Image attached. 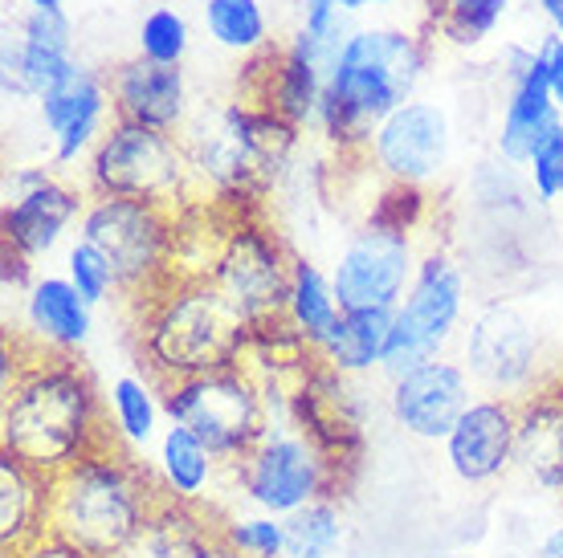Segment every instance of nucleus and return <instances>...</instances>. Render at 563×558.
<instances>
[{
	"label": "nucleus",
	"mask_w": 563,
	"mask_h": 558,
	"mask_svg": "<svg viewBox=\"0 0 563 558\" xmlns=\"http://www.w3.org/2000/svg\"><path fill=\"white\" fill-rule=\"evenodd\" d=\"M107 391L74 355H54L25 343V364L0 400V453L33 473L57 477L111 445Z\"/></svg>",
	"instance_id": "nucleus-1"
},
{
	"label": "nucleus",
	"mask_w": 563,
	"mask_h": 558,
	"mask_svg": "<svg viewBox=\"0 0 563 558\" xmlns=\"http://www.w3.org/2000/svg\"><path fill=\"white\" fill-rule=\"evenodd\" d=\"M164 502L152 465L111 440L49 477V531L95 558H128Z\"/></svg>",
	"instance_id": "nucleus-2"
},
{
	"label": "nucleus",
	"mask_w": 563,
	"mask_h": 558,
	"mask_svg": "<svg viewBox=\"0 0 563 558\" xmlns=\"http://www.w3.org/2000/svg\"><path fill=\"white\" fill-rule=\"evenodd\" d=\"M135 310L140 367L159 388L241 364L254 338L250 322L229 306L205 274H176Z\"/></svg>",
	"instance_id": "nucleus-3"
},
{
	"label": "nucleus",
	"mask_w": 563,
	"mask_h": 558,
	"mask_svg": "<svg viewBox=\"0 0 563 558\" xmlns=\"http://www.w3.org/2000/svg\"><path fill=\"white\" fill-rule=\"evenodd\" d=\"M424 42L405 29H355L327 74L319 131L339 152H364L372 131L417 98Z\"/></svg>",
	"instance_id": "nucleus-4"
},
{
	"label": "nucleus",
	"mask_w": 563,
	"mask_h": 558,
	"mask_svg": "<svg viewBox=\"0 0 563 558\" xmlns=\"http://www.w3.org/2000/svg\"><path fill=\"white\" fill-rule=\"evenodd\" d=\"M180 140L200 192L241 200L266 188L286 168L298 131L254 102H229L188 114Z\"/></svg>",
	"instance_id": "nucleus-5"
},
{
	"label": "nucleus",
	"mask_w": 563,
	"mask_h": 558,
	"mask_svg": "<svg viewBox=\"0 0 563 558\" xmlns=\"http://www.w3.org/2000/svg\"><path fill=\"white\" fill-rule=\"evenodd\" d=\"M266 408L269 420L262 436L238 461L225 465L229 481L250 502V510L290 517L319 498H339L343 473L323 445L290 416V388H266Z\"/></svg>",
	"instance_id": "nucleus-6"
},
{
	"label": "nucleus",
	"mask_w": 563,
	"mask_h": 558,
	"mask_svg": "<svg viewBox=\"0 0 563 558\" xmlns=\"http://www.w3.org/2000/svg\"><path fill=\"white\" fill-rule=\"evenodd\" d=\"M424 209L421 188L388 183L376 212L339 249L331 281L343 310H396L405 302L424 253L417 249V221Z\"/></svg>",
	"instance_id": "nucleus-7"
},
{
	"label": "nucleus",
	"mask_w": 563,
	"mask_h": 558,
	"mask_svg": "<svg viewBox=\"0 0 563 558\" xmlns=\"http://www.w3.org/2000/svg\"><path fill=\"white\" fill-rule=\"evenodd\" d=\"M78 237L107 253L119 274V290L135 306L180 274V212L155 209L143 200L90 196Z\"/></svg>",
	"instance_id": "nucleus-8"
},
{
	"label": "nucleus",
	"mask_w": 563,
	"mask_h": 558,
	"mask_svg": "<svg viewBox=\"0 0 563 558\" xmlns=\"http://www.w3.org/2000/svg\"><path fill=\"white\" fill-rule=\"evenodd\" d=\"M86 192L180 212L200 188L180 135L114 119L86 159Z\"/></svg>",
	"instance_id": "nucleus-9"
},
{
	"label": "nucleus",
	"mask_w": 563,
	"mask_h": 558,
	"mask_svg": "<svg viewBox=\"0 0 563 558\" xmlns=\"http://www.w3.org/2000/svg\"><path fill=\"white\" fill-rule=\"evenodd\" d=\"M205 278L250 322V331H266L286 319L295 253L286 249V241L269 224L250 212H238L229 224H221V233L212 241Z\"/></svg>",
	"instance_id": "nucleus-10"
},
{
	"label": "nucleus",
	"mask_w": 563,
	"mask_h": 558,
	"mask_svg": "<svg viewBox=\"0 0 563 558\" xmlns=\"http://www.w3.org/2000/svg\"><path fill=\"white\" fill-rule=\"evenodd\" d=\"M164 416L197 433L221 461H238L269 420L266 388L245 364L164 383Z\"/></svg>",
	"instance_id": "nucleus-11"
},
{
	"label": "nucleus",
	"mask_w": 563,
	"mask_h": 558,
	"mask_svg": "<svg viewBox=\"0 0 563 558\" xmlns=\"http://www.w3.org/2000/svg\"><path fill=\"white\" fill-rule=\"evenodd\" d=\"M465 269L453 261L445 249H429L417 266L405 302L393 310V335H388V350H384L380 376L393 379L409 376L417 367L445 359L450 343L457 338L465 322Z\"/></svg>",
	"instance_id": "nucleus-12"
},
{
	"label": "nucleus",
	"mask_w": 563,
	"mask_h": 558,
	"mask_svg": "<svg viewBox=\"0 0 563 558\" xmlns=\"http://www.w3.org/2000/svg\"><path fill=\"white\" fill-rule=\"evenodd\" d=\"M462 364L482 395L527 400L560 376L548 371V335L519 302H486L462 335Z\"/></svg>",
	"instance_id": "nucleus-13"
},
{
	"label": "nucleus",
	"mask_w": 563,
	"mask_h": 558,
	"mask_svg": "<svg viewBox=\"0 0 563 558\" xmlns=\"http://www.w3.org/2000/svg\"><path fill=\"white\" fill-rule=\"evenodd\" d=\"M450 147H453L450 114L441 111L437 102L412 98V102H405L400 111H393L372 131L364 152L388 183L421 188L424 192L445 171V164H450Z\"/></svg>",
	"instance_id": "nucleus-14"
},
{
	"label": "nucleus",
	"mask_w": 563,
	"mask_h": 558,
	"mask_svg": "<svg viewBox=\"0 0 563 558\" xmlns=\"http://www.w3.org/2000/svg\"><path fill=\"white\" fill-rule=\"evenodd\" d=\"M86 200L90 192H78L54 171H16L9 200H4V216H0L4 249L16 253L29 266H37L62 245L70 224H82Z\"/></svg>",
	"instance_id": "nucleus-15"
},
{
	"label": "nucleus",
	"mask_w": 563,
	"mask_h": 558,
	"mask_svg": "<svg viewBox=\"0 0 563 558\" xmlns=\"http://www.w3.org/2000/svg\"><path fill=\"white\" fill-rule=\"evenodd\" d=\"M478 395V383L470 379L462 359L445 355L388 383V416L412 440L445 445V436L457 428V420Z\"/></svg>",
	"instance_id": "nucleus-16"
},
{
	"label": "nucleus",
	"mask_w": 563,
	"mask_h": 558,
	"mask_svg": "<svg viewBox=\"0 0 563 558\" xmlns=\"http://www.w3.org/2000/svg\"><path fill=\"white\" fill-rule=\"evenodd\" d=\"M74 37L66 13H33L29 9L0 45V94L9 107L37 102L74 70Z\"/></svg>",
	"instance_id": "nucleus-17"
},
{
	"label": "nucleus",
	"mask_w": 563,
	"mask_h": 558,
	"mask_svg": "<svg viewBox=\"0 0 563 558\" xmlns=\"http://www.w3.org/2000/svg\"><path fill=\"white\" fill-rule=\"evenodd\" d=\"M327 62L314 42L298 29L286 45H269L266 54L254 57V107L278 114L282 123H290L295 131L319 123V107H323L327 90Z\"/></svg>",
	"instance_id": "nucleus-18"
},
{
	"label": "nucleus",
	"mask_w": 563,
	"mask_h": 558,
	"mask_svg": "<svg viewBox=\"0 0 563 558\" xmlns=\"http://www.w3.org/2000/svg\"><path fill=\"white\" fill-rule=\"evenodd\" d=\"M37 111H42V123L49 131L57 168L90 159V152L99 147V140L114 123L111 86H107V78L99 70H90L82 62L54 90H45L37 98Z\"/></svg>",
	"instance_id": "nucleus-19"
},
{
	"label": "nucleus",
	"mask_w": 563,
	"mask_h": 558,
	"mask_svg": "<svg viewBox=\"0 0 563 558\" xmlns=\"http://www.w3.org/2000/svg\"><path fill=\"white\" fill-rule=\"evenodd\" d=\"M519 404L503 395H478L445 436V465L462 486H494L515 473Z\"/></svg>",
	"instance_id": "nucleus-20"
},
{
	"label": "nucleus",
	"mask_w": 563,
	"mask_h": 558,
	"mask_svg": "<svg viewBox=\"0 0 563 558\" xmlns=\"http://www.w3.org/2000/svg\"><path fill=\"white\" fill-rule=\"evenodd\" d=\"M107 86H111L114 119H123V123L180 135L192 114L188 111V78L180 66H155L147 57H131L107 74Z\"/></svg>",
	"instance_id": "nucleus-21"
},
{
	"label": "nucleus",
	"mask_w": 563,
	"mask_h": 558,
	"mask_svg": "<svg viewBox=\"0 0 563 558\" xmlns=\"http://www.w3.org/2000/svg\"><path fill=\"white\" fill-rule=\"evenodd\" d=\"M515 473L543 493H563V379L519 400Z\"/></svg>",
	"instance_id": "nucleus-22"
},
{
	"label": "nucleus",
	"mask_w": 563,
	"mask_h": 558,
	"mask_svg": "<svg viewBox=\"0 0 563 558\" xmlns=\"http://www.w3.org/2000/svg\"><path fill=\"white\" fill-rule=\"evenodd\" d=\"M95 331V306L74 290L70 278L45 274L33 278L25 290V343L54 355H74L86 347V338Z\"/></svg>",
	"instance_id": "nucleus-23"
},
{
	"label": "nucleus",
	"mask_w": 563,
	"mask_h": 558,
	"mask_svg": "<svg viewBox=\"0 0 563 558\" xmlns=\"http://www.w3.org/2000/svg\"><path fill=\"white\" fill-rule=\"evenodd\" d=\"M152 473L168 502L205 510V502L212 498L217 477L225 473V461H221L197 433H188L184 424H172L168 420L152 448Z\"/></svg>",
	"instance_id": "nucleus-24"
},
{
	"label": "nucleus",
	"mask_w": 563,
	"mask_h": 558,
	"mask_svg": "<svg viewBox=\"0 0 563 558\" xmlns=\"http://www.w3.org/2000/svg\"><path fill=\"white\" fill-rule=\"evenodd\" d=\"M563 114L551 98V82H548V66L539 57L536 45V62L522 70V78L510 82L507 94V111H503V126H498V155L515 164V168H527L536 147L543 143L551 126L560 123Z\"/></svg>",
	"instance_id": "nucleus-25"
},
{
	"label": "nucleus",
	"mask_w": 563,
	"mask_h": 558,
	"mask_svg": "<svg viewBox=\"0 0 563 558\" xmlns=\"http://www.w3.org/2000/svg\"><path fill=\"white\" fill-rule=\"evenodd\" d=\"M107 416H111V436L119 445L143 457L147 448H155L159 433H164V391L147 371H123L111 379L107 388Z\"/></svg>",
	"instance_id": "nucleus-26"
},
{
	"label": "nucleus",
	"mask_w": 563,
	"mask_h": 558,
	"mask_svg": "<svg viewBox=\"0 0 563 558\" xmlns=\"http://www.w3.org/2000/svg\"><path fill=\"white\" fill-rule=\"evenodd\" d=\"M388 335H393V310H343L335 331L319 347V364L347 379L372 376L384 367Z\"/></svg>",
	"instance_id": "nucleus-27"
},
{
	"label": "nucleus",
	"mask_w": 563,
	"mask_h": 558,
	"mask_svg": "<svg viewBox=\"0 0 563 558\" xmlns=\"http://www.w3.org/2000/svg\"><path fill=\"white\" fill-rule=\"evenodd\" d=\"M49 531V477L0 453V550L9 555Z\"/></svg>",
	"instance_id": "nucleus-28"
},
{
	"label": "nucleus",
	"mask_w": 563,
	"mask_h": 558,
	"mask_svg": "<svg viewBox=\"0 0 563 558\" xmlns=\"http://www.w3.org/2000/svg\"><path fill=\"white\" fill-rule=\"evenodd\" d=\"M343 319V306L335 298V281L327 269H319L307 257H295V278H290V298H286V326L295 331L307 347H323L327 335Z\"/></svg>",
	"instance_id": "nucleus-29"
},
{
	"label": "nucleus",
	"mask_w": 563,
	"mask_h": 558,
	"mask_svg": "<svg viewBox=\"0 0 563 558\" xmlns=\"http://www.w3.org/2000/svg\"><path fill=\"white\" fill-rule=\"evenodd\" d=\"M205 29L229 54L257 57L269 49V21L262 0H205Z\"/></svg>",
	"instance_id": "nucleus-30"
},
{
	"label": "nucleus",
	"mask_w": 563,
	"mask_h": 558,
	"mask_svg": "<svg viewBox=\"0 0 563 558\" xmlns=\"http://www.w3.org/2000/svg\"><path fill=\"white\" fill-rule=\"evenodd\" d=\"M347 538L339 498H319L286 517V558H335Z\"/></svg>",
	"instance_id": "nucleus-31"
},
{
	"label": "nucleus",
	"mask_w": 563,
	"mask_h": 558,
	"mask_svg": "<svg viewBox=\"0 0 563 558\" xmlns=\"http://www.w3.org/2000/svg\"><path fill=\"white\" fill-rule=\"evenodd\" d=\"M510 0H441L433 25L453 45H482L494 37V29L507 21Z\"/></svg>",
	"instance_id": "nucleus-32"
},
{
	"label": "nucleus",
	"mask_w": 563,
	"mask_h": 558,
	"mask_svg": "<svg viewBox=\"0 0 563 558\" xmlns=\"http://www.w3.org/2000/svg\"><path fill=\"white\" fill-rule=\"evenodd\" d=\"M217 531L241 558H286V517L262 514H217Z\"/></svg>",
	"instance_id": "nucleus-33"
},
{
	"label": "nucleus",
	"mask_w": 563,
	"mask_h": 558,
	"mask_svg": "<svg viewBox=\"0 0 563 558\" xmlns=\"http://www.w3.org/2000/svg\"><path fill=\"white\" fill-rule=\"evenodd\" d=\"M66 278H70V286L78 293H82L90 306H102V302H111L119 290V274H114V266L107 261V253L95 249L90 241H74L70 253H66Z\"/></svg>",
	"instance_id": "nucleus-34"
},
{
	"label": "nucleus",
	"mask_w": 563,
	"mask_h": 558,
	"mask_svg": "<svg viewBox=\"0 0 563 558\" xmlns=\"http://www.w3.org/2000/svg\"><path fill=\"white\" fill-rule=\"evenodd\" d=\"M188 21L176 9H152L140 21V57L155 66H180L188 57Z\"/></svg>",
	"instance_id": "nucleus-35"
},
{
	"label": "nucleus",
	"mask_w": 563,
	"mask_h": 558,
	"mask_svg": "<svg viewBox=\"0 0 563 558\" xmlns=\"http://www.w3.org/2000/svg\"><path fill=\"white\" fill-rule=\"evenodd\" d=\"M527 176H531V188L543 204H555L563 196V119L551 126L543 143L536 147L531 164H527Z\"/></svg>",
	"instance_id": "nucleus-36"
},
{
	"label": "nucleus",
	"mask_w": 563,
	"mask_h": 558,
	"mask_svg": "<svg viewBox=\"0 0 563 558\" xmlns=\"http://www.w3.org/2000/svg\"><path fill=\"white\" fill-rule=\"evenodd\" d=\"M4 558H95V555H86V550H78V546L66 543L62 534L45 531V534H37V538H29L25 546H16V550H9Z\"/></svg>",
	"instance_id": "nucleus-37"
},
{
	"label": "nucleus",
	"mask_w": 563,
	"mask_h": 558,
	"mask_svg": "<svg viewBox=\"0 0 563 558\" xmlns=\"http://www.w3.org/2000/svg\"><path fill=\"white\" fill-rule=\"evenodd\" d=\"M539 57H543V66H548V82H551V98H555V107L563 114V37L560 33H551L539 42Z\"/></svg>",
	"instance_id": "nucleus-38"
},
{
	"label": "nucleus",
	"mask_w": 563,
	"mask_h": 558,
	"mask_svg": "<svg viewBox=\"0 0 563 558\" xmlns=\"http://www.w3.org/2000/svg\"><path fill=\"white\" fill-rule=\"evenodd\" d=\"M539 558H563V522L555 531L543 534V543H539Z\"/></svg>",
	"instance_id": "nucleus-39"
},
{
	"label": "nucleus",
	"mask_w": 563,
	"mask_h": 558,
	"mask_svg": "<svg viewBox=\"0 0 563 558\" xmlns=\"http://www.w3.org/2000/svg\"><path fill=\"white\" fill-rule=\"evenodd\" d=\"M536 4H539V13L548 16L551 33H560L563 37V0H536Z\"/></svg>",
	"instance_id": "nucleus-40"
},
{
	"label": "nucleus",
	"mask_w": 563,
	"mask_h": 558,
	"mask_svg": "<svg viewBox=\"0 0 563 558\" xmlns=\"http://www.w3.org/2000/svg\"><path fill=\"white\" fill-rule=\"evenodd\" d=\"M25 4L33 9V13H62L66 0H25Z\"/></svg>",
	"instance_id": "nucleus-41"
},
{
	"label": "nucleus",
	"mask_w": 563,
	"mask_h": 558,
	"mask_svg": "<svg viewBox=\"0 0 563 558\" xmlns=\"http://www.w3.org/2000/svg\"><path fill=\"white\" fill-rule=\"evenodd\" d=\"M367 4H393V0H364V9H367Z\"/></svg>",
	"instance_id": "nucleus-42"
}]
</instances>
